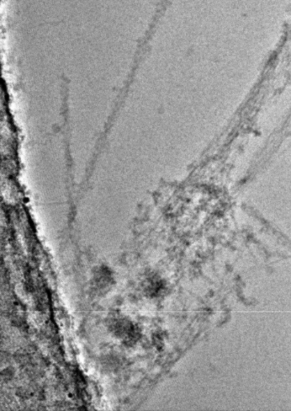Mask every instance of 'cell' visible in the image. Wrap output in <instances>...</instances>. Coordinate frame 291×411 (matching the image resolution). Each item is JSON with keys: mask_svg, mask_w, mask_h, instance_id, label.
<instances>
[{"mask_svg": "<svg viewBox=\"0 0 291 411\" xmlns=\"http://www.w3.org/2000/svg\"><path fill=\"white\" fill-rule=\"evenodd\" d=\"M108 329L120 343L126 346L134 345L140 339V329L128 317L116 315L109 320Z\"/></svg>", "mask_w": 291, "mask_h": 411, "instance_id": "1", "label": "cell"}, {"mask_svg": "<svg viewBox=\"0 0 291 411\" xmlns=\"http://www.w3.org/2000/svg\"><path fill=\"white\" fill-rule=\"evenodd\" d=\"M116 284L114 272L109 267L102 264L96 267L91 276V288L95 294L104 296L113 290Z\"/></svg>", "mask_w": 291, "mask_h": 411, "instance_id": "2", "label": "cell"}, {"mask_svg": "<svg viewBox=\"0 0 291 411\" xmlns=\"http://www.w3.org/2000/svg\"><path fill=\"white\" fill-rule=\"evenodd\" d=\"M163 288L161 280L152 276L144 281V290L150 296H157Z\"/></svg>", "mask_w": 291, "mask_h": 411, "instance_id": "3", "label": "cell"}]
</instances>
